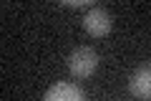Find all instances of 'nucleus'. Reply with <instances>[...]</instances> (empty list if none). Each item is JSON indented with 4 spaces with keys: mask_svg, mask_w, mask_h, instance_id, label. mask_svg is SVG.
Segmentation results:
<instances>
[{
    "mask_svg": "<svg viewBox=\"0 0 151 101\" xmlns=\"http://www.w3.org/2000/svg\"><path fill=\"white\" fill-rule=\"evenodd\" d=\"M43 101H86V96H83V91L76 84L60 81V84H53L48 91H45Z\"/></svg>",
    "mask_w": 151,
    "mask_h": 101,
    "instance_id": "3",
    "label": "nucleus"
},
{
    "mask_svg": "<svg viewBox=\"0 0 151 101\" xmlns=\"http://www.w3.org/2000/svg\"><path fill=\"white\" fill-rule=\"evenodd\" d=\"M129 91L141 101H151V66H141L129 81Z\"/></svg>",
    "mask_w": 151,
    "mask_h": 101,
    "instance_id": "4",
    "label": "nucleus"
},
{
    "mask_svg": "<svg viewBox=\"0 0 151 101\" xmlns=\"http://www.w3.org/2000/svg\"><path fill=\"white\" fill-rule=\"evenodd\" d=\"M113 20L103 8H88V13L83 15V28H86L91 36H106L111 31Z\"/></svg>",
    "mask_w": 151,
    "mask_h": 101,
    "instance_id": "2",
    "label": "nucleus"
},
{
    "mask_svg": "<svg viewBox=\"0 0 151 101\" xmlns=\"http://www.w3.org/2000/svg\"><path fill=\"white\" fill-rule=\"evenodd\" d=\"M96 66H98V53L93 48H88V46L76 48L73 53L68 56V68H70V73L78 76V78L91 76L93 71H96Z\"/></svg>",
    "mask_w": 151,
    "mask_h": 101,
    "instance_id": "1",
    "label": "nucleus"
}]
</instances>
